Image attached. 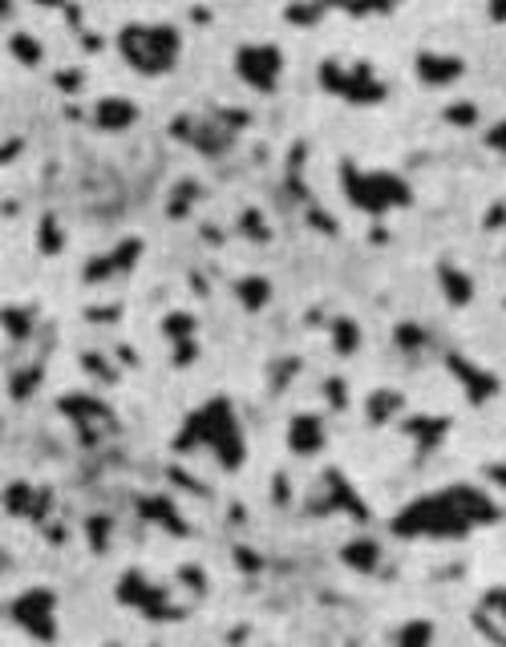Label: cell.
I'll use <instances>...</instances> for the list:
<instances>
[{
  "instance_id": "6da1fadb",
  "label": "cell",
  "mask_w": 506,
  "mask_h": 647,
  "mask_svg": "<svg viewBox=\"0 0 506 647\" xmlns=\"http://www.w3.org/2000/svg\"><path fill=\"white\" fill-rule=\"evenodd\" d=\"M498 506L478 486H446L421 494L394 518L397 538H466L478 526H490Z\"/></svg>"
},
{
  "instance_id": "7a4b0ae2",
  "label": "cell",
  "mask_w": 506,
  "mask_h": 647,
  "mask_svg": "<svg viewBox=\"0 0 506 647\" xmlns=\"http://www.w3.org/2000/svg\"><path fill=\"white\" fill-rule=\"evenodd\" d=\"M175 449H182V454H187V449H207L224 469H239L248 446H244V429H239L236 405L227 401V397H211L207 405H199V409L187 417V425H182Z\"/></svg>"
},
{
  "instance_id": "3957f363",
  "label": "cell",
  "mask_w": 506,
  "mask_h": 647,
  "mask_svg": "<svg viewBox=\"0 0 506 647\" xmlns=\"http://www.w3.org/2000/svg\"><path fill=\"white\" fill-rule=\"evenodd\" d=\"M118 49L130 61V69L147 73V78H158V73H170L175 61L182 53V37L170 29V24H126L118 33Z\"/></svg>"
},
{
  "instance_id": "277c9868",
  "label": "cell",
  "mask_w": 506,
  "mask_h": 647,
  "mask_svg": "<svg viewBox=\"0 0 506 647\" xmlns=\"http://www.w3.org/2000/svg\"><path fill=\"white\" fill-rule=\"evenodd\" d=\"M340 179H345V195L357 211L385 215L397 211V207H409V182L397 179L394 170H360L357 162H345L340 167Z\"/></svg>"
},
{
  "instance_id": "5b68a950",
  "label": "cell",
  "mask_w": 506,
  "mask_h": 647,
  "mask_svg": "<svg viewBox=\"0 0 506 647\" xmlns=\"http://www.w3.org/2000/svg\"><path fill=\"white\" fill-rule=\"evenodd\" d=\"M236 78L256 93H271L284 78V53L268 41H248L236 49Z\"/></svg>"
},
{
  "instance_id": "8992f818",
  "label": "cell",
  "mask_w": 506,
  "mask_h": 647,
  "mask_svg": "<svg viewBox=\"0 0 506 647\" xmlns=\"http://www.w3.org/2000/svg\"><path fill=\"white\" fill-rule=\"evenodd\" d=\"M53 615H57V595L49 591V587H29V591H21L9 603V619L21 627L29 639H46V644H53L57 639Z\"/></svg>"
},
{
  "instance_id": "52a82bcc",
  "label": "cell",
  "mask_w": 506,
  "mask_h": 647,
  "mask_svg": "<svg viewBox=\"0 0 506 647\" xmlns=\"http://www.w3.org/2000/svg\"><path fill=\"white\" fill-rule=\"evenodd\" d=\"M325 86L345 101H381V93H385L381 81L373 78L369 66L345 69L340 61H328L325 66Z\"/></svg>"
},
{
  "instance_id": "ba28073f",
  "label": "cell",
  "mask_w": 506,
  "mask_h": 647,
  "mask_svg": "<svg viewBox=\"0 0 506 647\" xmlns=\"http://www.w3.org/2000/svg\"><path fill=\"white\" fill-rule=\"evenodd\" d=\"M118 599L126 603V607H138L142 615H150V619H170V595L167 587H158V583H150L147 575H138V570H130L122 579V587H118Z\"/></svg>"
},
{
  "instance_id": "9c48e42d",
  "label": "cell",
  "mask_w": 506,
  "mask_h": 647,
  "mask_svg": "<svg viewBox=\"0 0 506 647\" xmlns=\"http://www.w3.org/2000/svg\"><path fill=\"white\" fill-rule=\"evenodd\" d=\"M450 372L462 380V389H466V397H470V405H486L490 397H498V377L495 372L478 369L474 360L466 357H450Z\"/></svg>"
},
{
  "instance_id": "30bf717a",
  "label": "cell",
  "mask_w": 506,
  "mask_h": 647,
  "mask_svg": "<svg viewBox=\"0 0 506 647\" xmlns=\"http://www.w3.org/2000/svg\"><path fill=\"white\" fill-rule=\"evenodd\" d=\"M325 421L316 414H300L292 417V425H288V446H292V454H300V458H312V454H320L325 449Z\"/></svg>"
},
{
  "instance_id": "8fae6325",
  "label": "cell",
  "mask_w": 506,
  "mask_h": 647,
  "mask_svg": "<svg viewBox=\"0 0 506 647\" xmlns=\"http://www.w3.org/2000/svg\"><path fill=\"white\" fill-rule=\"evenodd\" d=\"M466 73V61L462 57H446V53H421L417 57V78L426 86H450Z\"/></svg>"
},
{
  "instance_id": "7c38bea8",
  "label": "cell",
  "mask_w": 506,
  "mask_h": 647,
  "mask_svg": "<svg viewBox=\"0 0 506 647\" xmlns=\"http://www.w3.org/2000/svg\"><path fill=\"white\" fill-rule=\"evenodd\" d=\"M93 118H98L101 130H110V135H118V130H126V126L135 122L138 110H135V106H130L126 98H101V101H98V113H93Z\"/></svg>"
},
{
  "instance_id": "4fadbf2b",
  "label": "cell",
  "mask_w": 506,
  "mask_h": 647,
  "mask_svg": "<svg viewBox=\"0 0 506 647\" xmlns=\"http://www.w3.org/2000/svg\"><path fill=\"white\" fill-rule=\"evenodd\" d=\"M142 514H150V522L162 526V530L187 535V522H182V514L175 510V502H170V498H142Z\"/></svg>"
},
{
  "instance_id": "5bb4252c",
  "label": "cell",
  "mask_w": 506,
  "mask_h": 647,
  "mask_svg": "<svg viewBox=\"0 0 506 647\" xmlns=\"http://www.w3.org/2000/svg\"><path fill=\"white\" fill-rule=\"evenodd\" d=\"M268 296H271V283L264 276H248L236 283V300L244 303L248 312H259V308L268 303Z\"/></svg>"
},
{
  "instance_id": "9a60e30c",
  "label": "cell",
  "mask_w": 506,
  "mask_h": 647,
  "mask_svg": "<svg viewBox=\"0 0 506 647\" xmlns=\"http://www.w3.org/2000/svg\"><path fill=\"white\" fill-rule=\"evenodd\" d=\"M438 279H441V288H446V300L450 303H470V276L466 271H458L454 263H441L438 268Z\"/></svg>"
},
{
  "instance_id": "2e32d148",
  "label": "cell",
  "mask_w": 506,
  "mask_h": 647,
  "mask_svg": "<svg viewBox=\"0 0 506 647\" xmlns=\"http://www.w3.org/2000/svg\"><path fill=\"white\" fill-rule=\"evenodd\" d=\"M37 506H46V498H37L24 481H12L9 494H4V510L17 514V518H29V514H37Z\"/></svg>"
},
{
  "instance_id": "e0dca14e",
  "label": "cell",
  "mask_w": 506,
  "mask_h": 647,
  "mask_svg": "<svg viewBox=\"0 0 506 647\" xmlns=\"http://www.w3.org/2000/svg\"><path fill=\"white\" fill-rule=\"evenodd\" d=\"M365 405H369V421L373 425L397 421V414H401V397H397V392H389V389H377Z\"/></svg>"
},
{
  "instance_id": "ac0fdd59",
  "label": "cell",
  "mask_w": 506,
  "mask_h": 647,
  "mask_svg": "<svg viewBox=\"0 0 506 647\" xmlns=\"http://www.w3.org/2000/svg\"><path fill=\"white\" fill-rule=\"evenodd\" d=\"M345 563L357 570H373L381 563V550H377V543H369V538H357V543L345 547Z\"/></svg>"
},
{
  "instance_id": "d6986e66",
  "label": "cell",
  "mask_w": 506,
  "mask_h": 647,
  "mask_svg": "<svg viewBox=\"0 0 506 647\" xmlns=\"http://www.w3.org/2000/svg\"><path fill=\"white\" fill-rule=\"evenodd\" d=\"M357 340H360V332H357V324H353V320H337V324H333V345H337V352H345V357H349L353 348H357Z\"/></svg>"
},
{
  "instance_id": "ffe728a7",
  "label": "cell",
  "mask_w": 506,
  "mask_h": 647,
  "mask_svg": "<svg viewBox=\"0 0 506 647\" xmlns=\"http://www.w3.org/2000/svg\"><path fill=\"white\" fill-rule=\"evenodd\" d=\"M394 639L397 644H429V639H434V627L429 624H405V627H397L394 631Z\"/></svg>"
},
{
  "instance_id": "44dd1931",
  "label": "cell",
  "mask_w": 506,
  "mask_h": 647,
  "mask_svg": "<svg viewBox=\"0 0 506 647\" xmlns=\"http://www.w3.org/2000/svg\"><path fill=\"white\" fill-rule=\"evenodd\" d=\"M9 49H12V53H17V57H21L24 66H41V46H33L29 37H21V33L9 37Z\"/></svg>"
},
{
  "instance_id": "7402d4cb",
  "label": "cell",
  "mask_w": 506,
  "mask_h": 647,
  "mask_svg": "<svg viewBox=\"0 0 506 647\" xmlns=\"http://www.w3.org/2000/svg\"><path fill=\"white\" fill-rule=\"evenodd\" d=\"M33 380H41V365H33L29 372H17V377H12V397L24 401V397L33 392Z\"/></svg>"
},
{
  "instance_id": "603a6c76",
  "label": "cell",
  "mask_w": 506,
  "mask_h": 647,
  "mask_svg": "<svg viewBox=\"0 0 506 647\" xmlns=\"http://www.w3.org/2000/svg\"><path fill=\"white\" fill-rule=\"evenodd\" d=\"M167 336L170 340H191L195 336V328H191V316H167Z\"/></svg>"
},
{
  "instance_id": "cb8c5ba5",
  "label": "cell",
  "mask_w": 506,
  "mask_h": 647,
  "mask_svg": "<svg viewBox=\"0 0 506 647\" xmlns=\"http://www.w3.org/2000/svg\"><path fill=\"white\" fill-rule=\"evenodd\" d=\"M486 146H490V150H498V155H506V122L490 126V135H486Z\"/></svg>"
},
{
  "instance_id": "d4e9b609",
  "label": "cell",
  "mask_w": 506,
  "mask_h": 647,
  "mask_svg": "<svg viewBox=\"0 0 506 647\" xmlns=\"http://www.w3.org/2000/svg\"><path fill=\"white\" fill-rule=\"evenodd\" d=\"M450 118L454 122H474V106H454Z\"/></svg>"
},
{
  "instance_id": "484cf974",
  "label": "cell",
  "mask_w": 506,
  "mask_h": 647,
  "mask_svg": "<svg viewBox=\"0 0 506 647\" xmlns=\"http://www.w3.org/2000/svg\"><path fill=\"white\" fill-rule=\"evenodd\" d=\"M486 478L498 481V486H506V466H486Z\"/></svg>"
},
{
  "instance_id": "4316f807",
  "label": "cell",
  "mask_w": 506,
  "mask_h": 647,
  "mask_svg": "<svg viewBox=\"0 0 506 647\" xmlns=\"http://www.w3.org/2000/svg\"><path fill=\"white\" fill-rule=\"evenodd\" d=\"M345 385H340V380H333V385H328V401H337V405H345Z\"/></svg>"
},
{
  "instance_id": "83f0119b",
  "label": "cell",
  "mask_w": 506,
  "mask_h": 647,
  "mask_svg": "<svg viewBox=\"0 0 506 647\" xmlns=\"http://www.w3.org/2000/svg\"><path fill=\"white\" fill-rule=\"evenodd\" d=\"M490 17H495V21H506V0H490Z\"/></svg>"
}]
</instances>
